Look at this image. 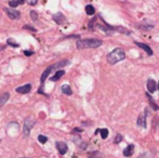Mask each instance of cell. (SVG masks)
I'll use <instances>...</instances> for the list:
<instances>
[{"label": "cell", "mask_w": 159, "mask_h": 158, "mask_svg": "<svg viewBox=\"0 0 159 158\" xmlns=\"http://www.w3.org/2000/svg\"><path fill=\"white\" fill-rule=\"evenodd\" d=\"M103 45V41L101 39L90 38V39H81L77 41V48L79 50L82 49H95Z\"/></svg>", "instance_id": "1"}, {"label": "cell", "mask_w": 159, "mask_h": 158, "mask_svg": "<svg viewBox=\"0 0 159 158\" xmlns=\"http://www.w3.org/2000/svg\"><path fill=\"white\" fill-rule=\"evenodd\" d=\"M126 58V52L121 48H116L115 50H113L112 52H109L107 55V62L109 64H116V63L122 61Z\"/></svg>", "instance_id": "2"}, {"label": "cell", "mask_w": 159, "mask_h": 158, "mask_svg": "<svg viewBox=\"0 0 159 158\" xmlns=\"http://www.w3.org/2000/svg\"><path fill=\"white\" fill-rule=\"evenodd\" d=\"M35 126V119L33 117H28L25 119L24 121V128H23V133L24 135H29L30 133V130L33 129V127Z\"/></svg>", "instance_id": "3"}, {"label": "cell", "mask_w": 159, "mask_h": 158, "mask_svg": "<svg viewBox=\"0 0 159 158\" xmlns=\"http://www.w3.org/2000/svg\"><path fill=\"white\" fill-rule=\"evenodd\" d=\"M6 13L8 14L9 19L11 20H19L21 17V13L17 10H12V9H4Z\"/></svg>", "instance_id": "4"}, {"label": "cell", "mask_w": 159, "mask_h": 158, "mask_svg": "<svg viewBox=\"0 0 159 158\" xmlns=\"http://www.w3.org/2000/svg\"><path fill=\"white\" fill-rule=\"evenodd\" d=\"M52 19L54 20V22H55V23H56V24H59V25H61V24L65 23V21H66V17H65V15H64V14H62L61 12H57V13H55V14H53Z\"/></svg>", "instance_id": "5"}, {"label": "cell", "mask_w": 159, "mask_h": 158, "mask_svg": "<svg viewBox=\"0 0 159 158\" xmlns=\"http://www.w3.org/2000/svg\"><path fill=\"white\" fill-rule=\"evenodd\" d=\"M55 145H56L57 151H59V153L61 155H65L66 153H67L68 147H67V144L66 143H64V142H56Z\"/></svg>", "instance_id": "6"}, {"label": "cell", "mask_w": 159, "mask_h": 158, "mask_svg": "<svg viewBox=\"0 0 159 158\" xmlns=\"http://www.w3.org/2000/svg\"><path fill=\"white\" fill-rule=\"evenodd\" d=\"M147 108L145 109L144 114H141L138 118V126L143 127V128H146V116H147Z\"/></svg>", "instance_id": "7"}, {"label": "cell", "mask_w": 159, "mask_h": 158, "mask_svg": "<svg viewBox=\"0 0 159 158\" xmlns=\"http://www.w3.org/2000/svg\"><path fill=\"white\" fill-rule=\"evenodd\" d=\"M30 90H32V85H30V83H27V85H24V86H21V87L16 88V92L21 94L28 93V92H30Z\"/></svg>", "instance_id": "8"}, {"label": "cell", "mask_w": 159, "mask_h": 158, "mask_svg": "<svg viewBox=\"0 0 159 158\" xmlns=\"http://www.w3.org/2000/svg\"><path fill=\"white\" fill-rule=\"evenodd\" d=\"M156 89H157V83H156V81L154 80V79L149 78L148 80H147V90H148V92L154 93V92L156 91Z\"/></svg>", "instance_id": "9"}, {"label": "cell", "mask_w": 159, "mask_h": 158, "mask_svg": "<svg viewBox=\"0 0 159 158\" xmlns=\"http://www.w3.org/2000/svg\"><path fill=\"white\" fill-rule=\"evenodd\" d=\"M135 45L138 46L139 48H141V49H143L145 52H146L148 55H153V50H152V48L149 47L148 45H146V43H143V42H135Z\"/></svg>", "instance_id": "10"}, {"label": "cell", "mask_w": 159, "mask_h": 158, "mask_svg": "<svg viewBox=\"0 0 159 158\" xmlns=\"http://www.w3.org/2000/svg\"><path fill=\"white\" fill-rule=\"evenodd\" d=\"M52 69H53V66L51 65V66H49V67H47L46 68V71L42 73V75H41V77H40V82L41 83H43L46 81V79L48 78V76L50 75V73L52 72Z\"/></svg>", "instance_id": "11"}, {"label": "cell", "mask_w": 159, "mask_h": 158, "mask_svg": "<svg viewBox=\"0 0 159 158\" xmlns=\"http://www.w3.org/2000/svg\"><path fill=\"white\" fill-rule=\"evenodd\" d=\"M133 152H134V146L133 145H128L127 147L123 150V156H125V157L132 156Z\"/></svg>", "instance_id": "12"}, {"label": "cell", "mask_w": 159, "mask_h": 158, "mask_svg": "<svg viewBox=\"0 0 159 158\" xmlns=\"http://www.w3.org/2000/svg\"><path fill=\"white\" fill-rule=\"evenodd\" d=\"M64 75H65V71H63V69H60V71H56V73L54 74V76H52L50 79H51V81H56Z\"/></svg>", "instance_id": "13"}, {"label": "cell", "mask_w": 159, "mask_h": 158, "mask_svg": "<svg viewBox=\"0 0 159 158\" xmlns=\"http://www.w3.org/2000/svg\"><path fill=\"white\" fill-rule=\"evenodd\" d=\"M9 99H10V93H9V92H6V93L2 94V95L0 96V107L3 106Z\"/></svg>", "instance_id": "14"}, {"label": "cell", "mask_w": 159, "mask_h": 158, "mask_svg": "<svg viewBox=\"0 0 159 158\" xmlns=\"http://www.w3.org/2000/svg\"><path fill=\"white\" fill-rule=\"evenodd\" d=\"M147 99H148V102H149V105H151V107L154 109V111H158L159 109V106L157 105V103L154 101V99L152 98L149 94H147Z\"/></svg>", "instance_id": "15"}, {"label": "cell", "mask_w": 159, "mask_h": 158, "mask_svg": "<svg viewBox=\"0 0 159 158\" xmlns=\"http://www.w3.org/2000/svg\"><path fill=\"white\" fill-rule=\"evenodd\" d=\"M62 92L66 95H72L73 91H72V88L69 87L68 85H63L62 86Z\"/></svg>", "instance_id": "16"}, {"label": "cell", "mask_w": 159, "mask_h": 158, "mask_svg": "<svg viewBox=\"0 0 159 158\" xmlns=\"http://www.w3.org/2000/svg\"><path fill=\"white\" fill-rule=\"evenodd\" d=\"M25 1L26 0H11V1L9 2V6L12 7V8H16V7L20 6V4H24Z\"/></svg>", "instance_id": "17"}, {"label": "cell", "mask_w": 159, "mask_h": 158, "mask_svg": "<svg viewBox=\"0 0 159 158\" xmlns=\"http://www.w3.org/2000/svg\"><path fill=\"white\" fill-rule=\"evenodd\" d=\"M86 12H87L88 15H93L94 13H95V9H94V7L91 6V4H88V6L86 7Z\"/></svg>", "instance_id": "18"}, {"label": "cell", "mask_w": 159, "mask_h": 158, "mask_svg": "<svg viewBox=\"0 0 159 158\" xmlns=\"http://www.w3.org/2000/svg\"><path fill=\"white\" fill-rule=\"evenodd\" d=\"M7 45H9V46H11V47H13V48H19L20 47V45L17 42H15L13 39H11V38H9L8 40H7Z\"/></svg>", "instance_id": "19"}, {"label": "cell", "mask_w": 159, "mask_h": 158, "mask_svg": "<svg viewBox=\"0 0 159 158\" xmlns=\"http://www.w3.org/2000/svg\"><path fill=\"white\" fill-rule=\"evenodd\" d=\"M100 133H101V137H102V139H106V138L108 137V130H107V129H101Z\"/></svg>", "instance_id": "20"}, {"label": "cell", "mask_w": 159, "mask_h": 158, "mask_svg": "<svg viewBox=\"0 0 159 158\" xmlns=\"http://www.w3.org/2000/svg\"><path fill=\"white\" fill-rule=\"evenodd\" d=\"M89 158H101L100 152H92L89 154Z\"/></svg>", "instance_id": "21"}, {"label": "cell", "mask_w": 159, "mask_h": 158, "mask_svg": "<svg viewBox=\"0 0 159 158\" xmlns=\"http://www.w3.org/2000/svg\"><path fill=\"white\" fill-rule=\"evenodd\" d=\"M38 141L40 142L41 144H45L46 142L48 141V138H47V137H45V135H41V134H40V135L38 137Z\"/></svg>", "instance_id": "22"}, {"label": "cell", "mask_w": 159, "mask_h": 158, "mask_svg": "<svg viewBox=\"0 0 159 158\" xmlns=\"http://www.w3.org/2000/svg\"><path fill=\"white\" fill-rule=\"evenodd\" d=\"M122 140H123V138H122V135H121V134H117L116 135V138H115V143H116V144H118V143H120V142L121 141H122Z\"/></svg>", "instance_id": "23"}, {"label": "cell", "mask_w": 159, "mask_h": 158, "mask_svg": "<svg viewBox=\"0 0 159 158\" xmlns=\"http://www.w3.org/2000/svg\"><path fill=\"white\" fill-rule=\"evenodd\" d=\"M30 16H32V19L34 20V21H37V20H38V14H37L35 11H30Z\"/></svg>", "instance_id": "24"}, {"label": "cell", "mask_w": 159, "mask_h": 158, "mask_svg": "<svg viewBox=\"0 0 159 158\" xmlns=\"http://www.w3.org/2000/svg\"><path fill=\"white\" fill-rule=\"evenodd\" d=\"M95 22H96V17H94V19H92L91 21H90L89 25H88L90 29H93V26H94V24H95Z\"/></svg>", "instance_id": "25"}, {"label": "cell", "mask_w": 159, "mask_h": 158, "mask_svg": "<svg viewBox=\"0 0 159 158\" xmlns=\"http://www.w3.org/2000/svg\"><path fill=\"white\" fill-rule=\"evenodd\" d=\"M23 28H24V29H29V30H32V32H37L36 28H33L32 26H29V25H25V26H23Z\"/></svg>", "instance_id": "26"}, {"label": "cell", "mask_w": 159, "mask_h": 158, "mask_svg": "<svg viewBox=\"0 0 159 158\" xmlns=\"http://www.w3.org/2000/svg\"><path fill=\"white\" fill-rule=\"evenodd\" d=\"M24 54H25L26 56H30L34 54V51H27V50H25V51H24Z\"/></svg>", "instance_id": "27"}, {"label": "cell", "mask_w": 159, "mask_h": 158, "mask_svg": "<svg viewBox=\"0 0 159 158\" xmlns=\"http://www.w3.org/2000/svg\"><path fill=\"white\" fill-rule=\"evenodd\" d=\"M37 1H38V0H27V2L30 6H35V4L37 3Z\"/></svg>", "instance_id": "28"}, {"label": "cell", "mask_w": 159, "mask_h": 158, "mask_svg": "<svg viewBox=\"0 0 159 158\" xmlns=\"http://www.w3.org/2000/svg\"><path fill=\"white\" fill-rule=\"evenodd\" d=\"M81 129H79V128H76V129H74V130H73V132H77V133H80L81 132Z\"/></svg>", "instance_id": "29"}, {"label": "cell", "mask_w": 159, "mask_h": 158, "mask_svg": "<svg viewBox=\"0 0 159 158\" xmlns=\"http://www.w3.org/2000/svg\"><path fill=\"white\" fill-rule=\"evenodd\" d=\"M158 90H159V81H158Z\"/></svg>", "instance_id": "30"}, {"label": "cell", "mask_w": 159, "mask_h": 158, "mask_svg": "<svg viewBox=\"0 0 159 158\" xmlns=\"http://www.w3.org/2000/svg\"><path fill=\"white\" fill-rule=\"evenodd\" d=\"M21 158H25V157H21Z\"/></svg>", "instance_id": "31"}]
</instances>
